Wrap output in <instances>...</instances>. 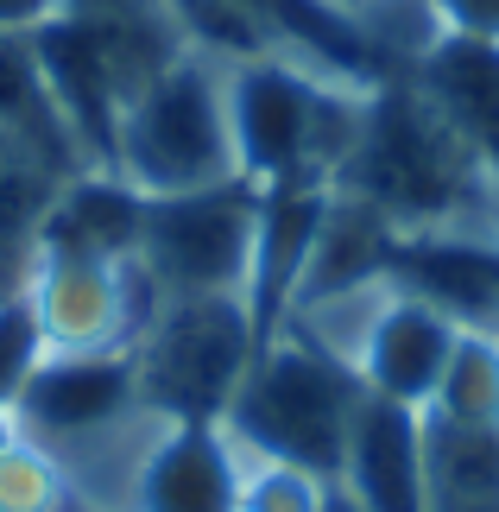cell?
Listing matches in <instances>:
<instances>
[{"label":"cell","mask_w":499,"mask_h":512,"mask_svg":"<svg viewBox=\"0 0 499 512\" xmlns=\"http://www.w3.org/2000/svg\"><path fill=\"white\" fill-rule=\"evenodd\" d=\"M335 190L373 203L398 234H481L499 241V177L436 114L405 70L367 89Z\"/></svg>","instance_id":"cell-1"},{"label":"cell","mask_w":499,"mask_h":512,"mask_svg":"<svg viewBox=\"0 0 499 512\" xmlns=\"http://www.w3.org/2000/svg\"><path fill=\"white\" fill-rule=\"evenodd\" d=\"M228 76V133L234 171L253 190L278 184H335L354 133H361L367 89L297 51H266L222 64Z\"/></svg>","instance_id":"cell-2"},{"label":"cell","mask_w":499,"mask_h":512,"mask_svg":"<svg viewBox=\"0 0 499 512\" xmlns=\"http://www.w3.org/2000/svg\"><path fill=\"white\" fill-rule=\"evenodd\" d=\"M361 373L335 348H323L310 329L285 323L278 336L253 354L241 392L228 405V437L241 443L247 462H278L316 481H342L348 437L361 418Z\"/></svg>","instance_id":"cell-3"},{"label":"cell","mask_w":499,"mask_h":512,"mask_svg":"<svg viewBox=\"0 0 499 512\" xmlns=\"http://www.w3.org/2000/svg\"><path fill=\"white\" fill-rule=\"evenodd\" d=\"M108 171L127 177L139 196H177V190H209L241 177L234 171L222 64L184 45L165 70H152L146 89L121 114Z\"/></svg>","instance_id":"cell-4"},{"label":"cell","mask_w":499,"mask_h":512,"mask_svg":"<svg viewBox=\"0 0 499 512\" xmlns=\"http://www.w3.org/2000/svg\"><path fill=\"white\" fill-rule=\"evenodd\" d=\"M259 354L241 291L215 298H158L152 323L133 342L139 411L146 418H228L234 392Z\"/></svg>","instance_id":"cell-5"},{"label":"cell","mask_w":499,"mask_h":512,"mask_svg":"<svg viewBox=\"0 0 499 512\" xmlns=\"http://www.w3.org/2000/svg\"><path fill=\"white\" fill-rule=\"evenodd\" d=\"M253 234H259V190L247 177H228V184L209 190L146 196L139 266L158 285V298H215V291L247 298Z\"/></svg>","instance_id":"cell-6"},{"label":"cell","mask_w":499,"mask_h":512,"mask_svg":"<svg viewBox=\"0 0 499 512\" xmlns=\"http://www.w3.org/2000/svg\"><path fill=\"white\" fill-rule=\"evenodd\" d=\"M19 430L32 443H45L51 456L64 443H95L108 430L139 418V373L133 348H70L45 354V367L32 373V386L19 392Z\"/></svg>","instance_id":"cell-7"},{"label":"cell","mask_w":499,"mask_h":512,"mask_svg":"<svg viewBox=\"0 0 499 512\" xmlns=\"http://www.w3.org/2000/svg\"><path fill=\"white\" fill-rule=\"evenodd\" d=\"M247 456L215 418H152L127 475V512H241Z\"/></svg>","instance_id":"cell-8"},{"label":"cell","mask_w":499,"mask_h":512,"mask_svg":"<svg viewBox=\"0 0 499 512\" xmlns=\"http://www.w3.org/2000/svg\"><path fill=\"white\" fill-rule=\"evenodd\" d=\"M455 336H462V323H449L436 304L411 298L398 285H379V298L367 304V317L348 342V367L361 373L367 399L430 411L436 386H443V367L455 354Z\"/></svg>","instance_id":"cell-9"},{"label":"cell","mask_w":499,"mask_h":512,"mask_svg":"<svg viewBox=\"0 0 499 512\" xmlns=\"http://www.w3.org/2000/svg\"><path fill=\"white\" fill-rule=\"evenodd\" d=\"M392 285L436 304L462 329H499V241H481V234H398Z\"/></svg>","instance_id":"cell-10"},{"label":"cell","mask_w":499,"mask_h":512,"mask_svg":"<svg viewBox=\"0 0 499 512\" xmlns=\"http://www.w3.org/2000/svg\"><path fill=\"white\" fill-rule=\"evenodd\" d=\"M342 494L361 512H430L424 494V411L361 399L342 462Z\"/></svg>","instance_id":"cell-11"},{"label":"cell","mask_w":499,"mask_h":512,"mask_svg":"<svg viewBox=\"0 0 499 512\" xmlns=\"http://www.w3.org/2000/svg\"><path fill=\"white\" fill-rule=\"evenodd\" d=\"M405 76L417 83V95L474 146V159L499 177V45L493 38L436 32L430 45L411 57Z\"/></svg>","instance_id":"cell-12"},{"label":"cell","mask_w":499,"mask_h":512,"mask_svg":"<svg viewBox=\"0 0 499 512\" xmlns=\"http://www.w3.org/2000/svg\"><path fill=\"white\" fill-rule=\"evenodd\" d=\"M0 140L32 152V159L57 177L89 171L83 152L70 146L64 121H57V108H51V89H45V76H38L32 38H0Z\"/></svg>","instance_id":"cell-13"},{"label":"cell","mask_w":499,"mask_h":512,"mask_svg":"<svg viewBox=\"0 0 499 512\" xmlns=\"http://www.w3.org/2000/svg\"><path fill=\"white\" fill-rule=\"evenodd\" d=\"M424 494L430 512H499V430L424 411Z\"/></svg>","instance_id":"cell-14"},{"label":"cell","mask_w":499,"mask_h":512,"mask_svg":"<svg viewBox=\"0 0 499 512\" xmlns=\"http://www.w3.org/2000/svg\"><path fill=\"white\" fill-rule=\"evenodd\" d=\"M430 418L499 430V329H462L430 399Z\"/></svg>","instance_id":"cell-15"},{"label":"cell","mask_w":499,"mask_h":512,"mask_svg":"<svg viewBox=\"0 0 499 512\" xmlns=\"http://www.w3.org/2000/svg\"><path fill=\"white\" fill-rule=\"evenodd\" d=\"M45 354H51V336H45V323H38L32 291L19 285V291L0 298V405H19V392L32 386V373L45 367Z\"/></svg>","instance_id":"cell-16"},{"label":"cell","mask_w":499,"mask_h":512,"mask_svg":"<svg viewBox=\"0 0 499 512\" xmlns=\"http://www.w3.org/2000/svg\"><path fill=\"white\" fill-rule=\"evenodd\" d=\"M76 494L45 443H19L0 456V512H64Z\"/></svg>","instance_id":"cell-17"},{"label":"cell","mask_w":499,"mask_h":512,"mask_svg":"<svg viewBox=\"0 0 499 512\" xmlns=\"http://www.w3.org/2000/svg\"><path fill=\"white\" fill-rule=\"evenodd\" d=\"M436 26L462 32V38H493L499 45V0H430Z\"/></svg>","instance_id":"cell-18"},{"label":"cell","mask_w":499,"mask_h":512,"mask_svg":"<svg viewBox=\"0 0 499 512\" xmlns=\"http://www.w3.org/2000/svg\"><path fill=\"white\" fill-rule=\"evenodd\" d=\"M64 13V0H0V38H32Z\"/></svg>","instance_id":"cell-19"},{"label":"cell","mask_w":499,"mask_h":512,"mask_svg":"<svg viewBox=\"0 0 499 512\" xmlns=\"http://www.w3.org/2000/svg\"><path fill=\"white\" fill-rule=\"evenodd\" d=\"M64 13H89V19H133V13H165V0H64Z\"/></svg>","instance_id":"cell-20"},{"label":"cell","mask_w":499,"mask_h":512,"mask_svg":"<svg viewBox=\"0 0 499 512\" xmlns=\"http://www.w3.org/2000/svg\"><path fill=\"white\" fill-rule=\"evenodd\" d=\"M26 266H32V247H26V241H7V234H0V298L26 285Z\"/></svg>","instance_id":"cell-21"},{"label":"cell","mask_w":499,"mask_h":512,"mask_svg":"<svg viewBox=\"0 0 499 512\" xmlns=\"http://www.w3.org/2000/svg\"><path fill=\"white\" fill-rule=\"evenodd\" d=\"M19 443H26V430H19V411L0 405V456H7V449H19Z\"/></svg>","instance_id":"cell-22"},{"label":"cell","mask_w":499,"mask_h":512,"mask_svg":"<svg viewBox=\"0 0 499 512\" xmlns=\"http://www.w3.org/2000/svg\"><path fill=\"white\" fill-rule=\"evenodd\" d=\"M323 512H361V506H354V500L342 494V487H329V506H323Z\"/></svg>","instance_id":"cell-23"},{"label":"cell","mask_w":499,"mask_h":512,"mask_svg":"<svg viewBox=\"0 0 499 512\" xmlns=\"http://www.w3.org/2000/svg\"><path fill=\"white\" fill-rule=\"evenodd\" d=\"M329 7H342V13H354V19H361V13L373 7V0H329Z\"/></svg>","instance_id":"cell-24"},{"label":"cell","mask_w":499,"mask_h":512,"mask_svg":"<svg viewBox=\"0 0 499 512\" xmlns=\"http://www.w3.org/2000/svg\"><path fill=\"white\" fill-rule=\"evenodd\" d=\"M64 512H102V506H89V500H70V506H64Z\"/></svg>","instance_id":"cell-25"}]
</instances>
